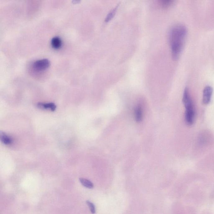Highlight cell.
Instances as JSON below:
<instances>
[{
	"label": "cell",
	"mask_w": 214,
	"mask_h": 214,
	"mask_svg": "<svg viewBox=\"0 0 214 214\" xmlns=\"http://www.w3.org/2000/svg\"><path fill=\"white\" fill-rule=\"evenodd\" d=\"M187 33L185 26L180 24L174 25L169 31V42L173 59L176 60L180 56L183 48Z\"/></svg>",
	"instance_id": "cell-1"
},
{
	"label": "cell",
	"mask_w": 214,
	"mask_h": 214,
	"mask_svg": "<svg viewBox=\"0 0 214 214\" xmlns=\"http://www.w3.org/2000/svg\"><path fill=\"white\" fill-rule=\"evenodd\" d=\"M182 100L186 109L185 113V121L187 125L191 126L193 124L194 122L195 112L193 102L187 88L185 89L184 91Z\"/></svg>",
	"instance_id": "cell-2"
},
{
	"label": "cell",
	"mask_w": 214,
	"mask_h": 214,
	"mask_svg": "<svg viewBox=\"0 0 214 214\" xmlns=\"http://www.w3.org/2000/svg\"><path fill=\"white\" fill-rule=\"evenodd\" d=\"M50 65V62L47 59H42L36 61L33 63V67L36 70L43 71L45 70Z\"/></svg>",
	"instance_id": "cell-3"
},
{
	"label": "cell",
	"mask_w": 214,
	"mask_h": 214,
	"mask_svg": "<svg viewBox=\"0 0 214 214\" xmlns=\"http://www.w3.org/2000/svg\"><path fill=\"white\" fill-rule=\"evenodd\" d=\"M213 92V88L211 86L205 87L203 92V103L204 104H208L211 101Z\"/></svg>",
	"instance_id": "cell-4"
},
{
	"label": "cell",
	"mask_w": 214,
	"mask_h": 214,
	"mask_svg": "<svg viewBox=\"0 0 214 214\" xmlns=\"http://www.w3.org/2000/svg\"><path fill=\"white\" fill-rule=\"evenodd\" d=\"M37 106L39 109H46V110L49 109L52 111H55L56 109V105L52 103H39L37 104Z\"/></svg>",
	"instance_id": "cell-5"
},
{
	"label": "cell",
	"mask_w": 214,
	"mask_h": 214,
	"mask_svg": "<svg viewBox=\"0 0 214 214\" xmlns=\"http://www.w3.org/2000/svg\"><path fill=\"white\" fill-rule=\"evenodd\" d=\"M135 119L136 122H140L143 118L142 109L140 106H138L134 110Z\"/></svg>",
	"instance_id": "cell-6"
},
{
	"label": "cell",
	"mask_w": 214,
	"mask_h": 214,
	"mask_svg": "<svg viewBox=\"0 0 214 214\" xmlns=\"http://www.w3.org/2000/svg\"><path fill=\"white\" fill-rule=\"evenodd\" d=\"M0 137L1 141L5 145H10L12 144L13 140L12 138L4 132H1Z\"/></svg>",
	"instance_id": "cell-7"
},
{
	"label": "cell",
	"mask_w": 214,
	"mask_h": 214,
	"mask_svg": "<svg viewBox=\"0 0 214 214\" xmlns=\"http://www.w3.org/2000/svg\"><path fill=\"white\" fill-rule=\"evenodd\" d=\"M51 44L52 47L55 49H58L62 45L61 38L58 37H54L51 40Z\"/></svg>",
	"instance_id": "cell-8"
},
{
	"label": "cell",
	"mask_w": 214,
	"mask_h": 214,
	"mask_svg": "<svg viewBox=\"0 0 214 214\" xmlns=\"http://www.w3.org/2000/svg\"><path fill=\"white\" fill-rule=\"evenodd\" d=\"M158 3L161 7L163 8H169L174 4V1L173 0H160L158 1Z\"/></svg>",
	"instance_id": "cell-9"
},
{
	"label": "cell",
	"mask_w": 214,
	"mask_h": 214,
	"mask_svg": "<svg viewBox=\"0 0 214 214\" xmlns=\"http://www.w3.org/2000/svg\"><path fill=\"white\" fill-rule=\"evenodd\" d=\"M80 182L84 187L89 189H92L94 187L93 184L90 180L85 178H80Z\"/></svg>",
	"instance_id": "cell-10"
},
{
	"label": "cell",
	"mask_w": 214,
	"mask_h": 214,
	"mask_svg": "<svg viewBox=\"0 0 214 214\" xmlns=\"http://www.w3.org/2000/svg\"><path fill=\"white\" fill-rule=\"evenodd\" d=\"M117 8L118 6H117V7H115V8H114V9L113 10H112L109 13V14H108V15H107L106 18H105V22H108V21H110V20H111L112 18L114 16V15H115V12H116V10L117 9Z\"/></svg>",
	"instance_id": "cell-11"
},
{
	"label": "cell",
	"mask_w": 214,
	"mask_h": 214,
	"mask_svg": "<svg viewBox=\"0 0 214 214\" xmlns=\"http://www.w3.org/2000/svg\"><path fill=\"white\" fill-rule=\"evenodd\" d=\"M86 203L87 205H88L89 207L91 210V212L92 214H95L96 212V207H95V205H94L93 203H91L90 201H86Z\"/></svg>",
	"instance_id": "cell-12"
}]
</instances>
